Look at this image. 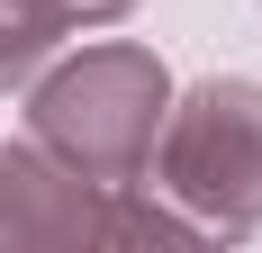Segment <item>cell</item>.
Segmentation results:
<instances>
[{
    "instance_id": "obj_3",
    "label": "cell",
    "mask_w": 262,
    "mask_h": 253,
    "mask_svg": "<svg viewBox=\"0 0 262 253\" xmlns=\"http://www.w3.org/2000/svg\"><path fill=\"white\" fill-rule=\"evenodd\" d=\"M54 36V0H0V73H27Z\"/></svg>"
},
{
    "instance_id": "obj_2",
    "label": "cell",
    "mask_w": 262,
    "mask_h": 253,
    "mask_svg": "<svg viewBox=\"0 0 262 253\" xmlns=\"http://www.w3.org/2000/svg\"><path fill=\"white\" fill-rule=\"evenodd\" d=\"M172 181L181 190H226L244 181V208H262V91L226 81V91H199L172 136Z\"/></svg>"
},
{
    "instance_id": "obj_4",
    "label": "cell",
    "mask_w": 262,
    "mask_h": 253,
    "mask_svg": "<svg viewBox=\"0 0 262 253\" xmlns=\"http://www.w3.org/2000/svg\"><path fill=\"white\" fill-rule=\"evenodd\" d=\"M54 9H81V18H108V9H127V0H54Z\"/></svg>"
},
{
    "instance_id": "obj_1",
    "label": "cell",
    "mask_w": 262,
    "mask_h": 253,
    "mask_svg": "<svg viewBox=\"0 0 262 253\" xmlns=\"http://www.w3.org/2000/svg\"><path fill=\"white\" fill-rule=\"evenodd\" d=\"M154 100L163 81L145 54H91L81 73H63L46 91V136L73 145L81 163H136L154 145Z\"/></svg>"
}]
</instances>
